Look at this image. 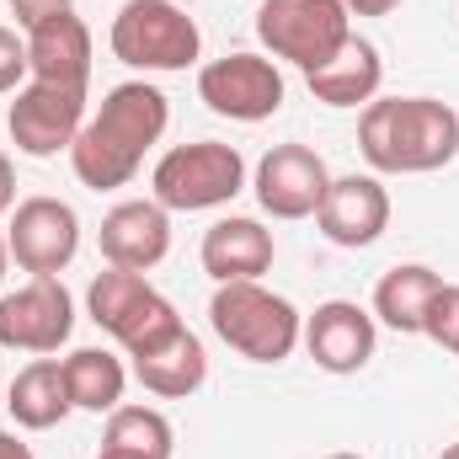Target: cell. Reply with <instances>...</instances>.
Returning <instances> with one entry per match:
<instances>
[{
	"label": "cell",
	"mask_w": 459,
	"mask_h": 459,
	"mask_svg": "<svg viewBox=\"0 0 459 459\" xmlns=\"http://www.w3.org/2000/svg\"><path fill=\"white\" fill-rule=\"evenodd\" d=\"M166 123H171V102L160 86H150V81L113 86L70 144V166H75L81 187H91V193L128 187L139 177L144 155L160 144Z\"/></svg>",
	"instance_id": "6da1fadb"
},
{
	"label": "cell",
	"mask_w": 459,
	"mask_h": 459,
	"mask_svg": "<svg viewBox=\"0 0 459 459\" xmlns=\"http://www.w3.org/2000/svg\"><path fill=\"white\" fill-rule=\"evenodd\" d=\"M358 150L385 177L444 171L459 155V113L433 97H374L358 117Z\"/></svg>",
	"instance_id": "7a4b0ae2"
},
{
	"label": "cell",
	"mask_w": 459,
	"mask_h": 459,
	"mask_svg": "<svg viewBox=\"0 0 459 459\" xmlns=\"http://www.w3.org/2000/svg\"><path fill=\"white\" fill-rule=\"evenodd\" d=\"M209 326L230 352H240L251 363H283L305 337V316L283 294H273L262 278L220 283L209 299Z\"/></svg>",
	"instance_id": "3957f363"
},
{
	"label": "cell",
	"mask_w": 459,
	"mask_h": 459,
	"mask_svg": "<svg viewBox=\"0 0 459 459\" xmlns=\"http://www.w3.org/2000/svg\"><path fill=\"white\" fill-rule=\"evenodd\" d=\"M86 310H91V321H97L128 358H139V352H150V347L171 342V337L182 332L177 305H171L144 273H128V267H108V273L91 278Z\"/></svg>",
	"instance_id": "277c9868"
},
{
	"label": "cell",
	"mask_w": 459,
	"mask_h": 459,
	"mask_svg": "<svg viewBox=\"0 0 459 459\" xmlns=\"http://www.w3.org/2000/svg\"><path fill=\"white\" fill-rule=\"evenodd\" d=\"M108 43L128 70H144V75L187 70L204 54V32L177 0H123Z\"/></svg>",
	"instance_id": "5b68a950"
},
{
	"label": "cell",
	"mask_w": 459,
	"mask_h": 459,
	"mask_svg": "<svg viewBox=\"0 0 459 459\" xmlns=\"http://www.w3.org/2000/svg\"><path fill=\"white\" fill-rule=\"evenodd\" d=\"M155 204L166 214H204V209H225L230 198L246 187V160L235 144L220 139H198V144H177L155 160L150 171Z\"/></svg>",
	"instance_id": "8992f818"
},
{
	"label": "cell",
	"mask_w": 459,
	"mask_h": 459,
	"mask_svg": "<svg viewBox=\"0 0 459 459\" xmlns=\"http://www.w3.org/2000/svg\"><path fill=\"white\" fill-rule=\"evenodd\" d=\"M256 38L273 59L310 75L326 59H337V48L352 38V16L342 0H262Z\"/></svg>",
	"instance_id": "52a82bcc"
},
{
	"label": "cell",
	"mask_w": 459,
	"mask_h": 459,
	"mask_svg": "<svg viewBox=\"0 0 459 459\" xmlns=\"http://www.w3.org/2000/svg\"><path fill=\"white\" fill-rule=\"evenodd\" d=\"M198 97H204L209 113L230 117V123H267L283 108L289 86H283L278 59H267V54H225V59H209L198 70Z\"/></svg>",
	"instance_id": "ba28073f"
},
{
	"label": "cell",
	"mask_w": 459,
	"mask_h": 459,
	"mask_svg": "<svg viewBox=\"0 0 459 459\" xmlns=\"http://www.w3.org/2000/svg\"><path fill=\"white\" fill-rule=\"evenodd\" d=\"M86 128V86H48V81H27L5 113V134L22 155L32 160H54L59 150L75 144V134Z\"/></svg>",
	"instance_id": "9c48e42d"
},
{
	"label": "cell",
	"mask_w": 459,
	"mask_h": 459,
	"mask_svg": "<svg viewBox=\"0 0 459 459\" xmlns=\"http://www.w3.org/2000/svg\"><path fill=\"white\" fill-rule=\"evenodd\" d=\"M75 332V299L59 278H32L11 294H0V347L11 352H59Z\"/></svg>",
	"instance_id": "30bf717a"
},
{
	"label": "cell",
	"mask_w": 459,
	"mask_h": 459,
	"mask_svg": "<svg viewBox=\"0 0 459 459\" xmlns=\"http://www.w3.org/2000/svg\"><path fill=\"white\" fill-rule=\"evenodd\" d=\"M11 262L32 278H59L81 251V214L65 198H22L5 230Z\"/></svg>",
	"instance_id": "8fae6325"
},
{
	"label": "cell",
	"mask_w": 459,
	"mask_h": 459,
	"mask_svg": "<svg viewBox=\"0 0 459 459\" xmlns=\"http://www.w3.org/2000/svg\"><path fill=\"white\" fill-rule=\"evenodd\" d=\"M251 187H256L262 214H273V220H316L321 204H326L332 171H326V160L310 144H273L256 160V182Z\"/></svg>",
	"instance_id": "7c38bea8"
},
{
	"label": "cell",
	"mask_w": 459,
	"mask_h": 459,
	"mask_svg": "<svg viewBox=\"0 0 459 459\" xmlns=\"http://www.w3.org/2000/svg\"><path fill=\"white\" fill-rule=\"evenodd\" d=\"M97 246L108 256V267H128V273H150L166 262L171 251V214L155 198H128L108 209V220L97 230Z\"/></svg>",
	"instance_id": "4fadbf2b"
},
{
	"label": "cell",
	"mask_w": 459,
	"mask_h": 459,
	"mask_svg": "<svg viewBox=\"0 0 459 459\" xmlns=\"http://www.w3.org/2000/svg\"><path fill=\"white\" fill-rule=\"evenodd\" d=\"M316 225H321V235L332 246H347V251L374 246L390 230V193H385V182L379 177H358V171L352 177H332Z\"/></svg>",
	"instance_id": "5bb4252c"
},
{
	"label": "cell",
	"mask_w": 459,
	"mask_h": 459,
	"mask_svg": "<svg viewBox=\"0 0 459 459\" xmlns=\"http://www.w3.org/2000/svg\"><path fill=\"white\" fill-rule=\"evenodd\" d=\"M299 342L310 347L316 368H326V374H358L374 358L379 332H374V316L363 305L326 299V305H316V316H305V337Z\"/></svg>",
	"instance_id": "9a60e30c"
},
{
	"label": "cell",
	"mask_w": 459,
	"mask_h": 459,
	"mask_svg": "<svg viewBox=\"0 0 459 459\" xmlns=\"http://www.w3.org/2000/svg\"><path fill=\"white\" fill-rule=\"evenodd\" d=\"M22 38H27L32 81H48V86H86L91 81V27L75 11H59V16L27 27Z\"/></svg>",
	"instance_id": "2e32d148"
},
{
	"label": "cell",
	"mask_w": 459,
	"mask_h": 459,
	"mask_svg": "<svg viewBox=\"0 0 459 459\" xmlns=\"http://www.w3.org/2000/svg\"><path fill=\"white\" fill-rule=\"evenodd\" d=\"M273 230H262V220H246V214H230L220 225L204 230V246H198V262L214 283H251L273 267Z\"/></svg>",
	"instance_id": "e0dca14e"
},
{
	"label": "cell",
	"mask_w": 459,
	"mask_h": 459,
	"mask_svg": "<svg viewBox=\"0 0 459 459\" xmlns=\"http://www.w3.org/2000/svg\"><path fill=\"white\" fill-rule=\"evenodd\" d=\"M305 81H310V97L326 102V108H368L379 97V86H385V59H379V48L368 38L352 32L337 48V59H326Z\"/></svg>",
	"instance_id": "ac0fdd59"
},
{
	"label": "cell",
	"mask_w": 459,
	"mask_h": 459,
	"mask_svg": "<svg viewBox=\"0 0 459 459\" xmlns=\"http://www.w3.org/2000/svg\"><path fill=\"white\" fill-rule=\"evenodd\" d=\"M134 379H139L150 395H160V401H187V395H198L204 379H209V352H204V342L182 326L171 342H160V347H150V352L134 358Z\"/></svg>",
	"instance_id": "d6986e66"
},
{
	"label": "cell",
	"mask_w": 459,
	"mask_h": 459,
	"mask_svg": "<svg viewBox=\"0 0 459 459\" xmlns=\"http://www.w3.org/2000/svg\"><path fill=\"white\" fill-rule=\"evenodd\" d=\"M5 406H11V417H16V428H27V433L59 428V422L75 411L70 385H65V363H59V358H32V363L11 379Z\"/></svg>",
	"instance_id": "ffe728a7"
},
{
	"label": "cell",
	"mask_w": 459,
	"mask_h": 459,
	"mask_svg": "<svg viewBox=\"0 0 459 459\" xmlns=\"http://www.w3.org/2000/svg\"><path fill=\"white\" fill-rule=\"evenodd\" d=\"M438 289H444V278L433 267L401 262L374 283V321H385L401 337H422V321H428V305H433Z\"/></svg>",
	"instance_id": "44dd1931"
},
{
	"label": "cell",
	"mask_w": 459,
	"mask_h": 459,
	"mask_svg": "<svg viewBox=\"0 0 459 459\" xmlns=\"http://www.w3.org/2000/svg\"><path fill=\"white\" fill-rule=\"evenodd\" d=\"M65 385H70V401H75V411H117L123 406V385H128V374H123V363H117L108 347H75L70 358H65Z\"/></svg>",
	"instance_id": "7402d4cb"
},
{
	"label": "cell",
	"mask_w": 459,
	"mask_h": 459,
	"mask_svg": "<svg viewBox=\"0 0 459 459\" xmlns=\"http://www.w3.org/2000/svg\"><path fill=\"white\" fill-rule=\"evenodd\" d=\"M102 449L128 459H171L177 455V433H171L166 411H155V406H117V411H108Z\"/></svg>",
	"instance_id": "603a6c76"
},
{
	"label": "cell",
	"mask_w": 459,
	"mask_h": 459,
	"mask_svg": "<svg viewBox=\"0 0 459 459\" xmlns=\"http://www.w3.org/2000/svg\"><path fill=\"white\" fill-rule=\"evenodd\" d=\"M422 337H433L444 352L459 358V283H444V289L433 294L428 321H422Z\"/></svg>",
	"instance_id": "cb8c5ba5"
},
{
	"label": "cell",
	"mask_w": 459,
	"mask_h": 459,
	"mask_svg": "<svg viewBox=\"0 0 459 459\" xmlns=\"http://www.w3.org/2000/svg\"><path fill=\"white\" fill-rule=\"evenodd\" d=\"M32 81V70H27V38L22 32H11V27H0V97L11 91H22Z\"/></svg>",
	"instance_id": "d4e9b609"
},
{
	"label": "cell",
	"mask_w": 459,
	"mask_h": 459,
	"mask_svg": "<svg viewBox=\"0 0 459 459\" xmlns=\"http://www.w3.org/2000/svg\"><path fill=\"white\" fill-rule=\"evenodd\" d=\"M59 11H70V0H11V16H16L22 32L38 27V22H48V16H59Z\"/></svg>",
	"instance_id": "484cf974"
},
{
	"label": "cell",
	"mask_w": 459,
	"mask_h": 459,
	"mask_svg": "<svg viewBox=\"0 0 459 459\" xmlns=\"http://www.w3.org/2000/svg\"><path fill=\"white\" fill-rule=\"evenodd\" d=\"M16 209V166H11V155L0 150V214H11Z\"/></svg>",
	"instance_id": "4316f807"
},
{
	"label": "cell",
	"mask_w": 459,
	"mask_h": 459,
	"mask_svg": "<svg viewBox=\"0 0 459 459\" xmlns=\"http://www.w3.org/2000/svg\"><path fill=\"white\" fill-rule=\"evenodd\" d=\"M347 5V16H390L401 0H342Z\"/></svg>",
	"instance_id": "83f0119b"
},
{
	"label": "cell",
	"mask_w": 459,
	"mask_h": 459,
	"mask_svg": "<svg viewBox=\"0 0 459 459\" xmlns=\"http://www.w3.org/2000/svg\"><path fill=\"white\" fill-rule=\"evenodd\" d=\"M0 459H32V449H27L16 433H5V428H0Z\"/></svg>",
	"instance_id": "f1b7e54d"
},
{
	"label": "cell",
	"mask_w": 459,
	"mask_h": 459,
	"mask_svg": "<svg viewBox=\"0 0 459 459\" xmlns=\"http://www.w3.org/2000/svg\"><path fill=\"white\" fill-rule=\"evenodd\" d=\"M5 267H11V246H5V235H0V278H5Z\"/></svg>",
	"instance_id": "f546056e"
},
{
	"label": "cell",
	"mask_w": 459,
	"mask_h": 459,
	"mask_svg": "<svg viewBox=\"0 0 459 459\" xmlns=\"http://www.w3.org/2000/svg\"><path fill=\"white\" fill-rule=\"evenodd\" d=\"M438 459H459V438H455V444H449V449H444Z\"/></svg>",
	"instance_id": "4dcf8cb0"
},
{
	"label": "cell",
	"mask_w": 459,
	"mask_h": 459,
	"mask_svg": "<svg viewBox=\"0 0 459 459\" xmlns=\"http://www.w3.org/2000/svg\"><path fill=\"white\" fill-rule=\"evenodd\" d=\"M326 459H363V455H347V449H342V455H326Z\"/></svg>",
	"instance_id": "1f68e13d"
},
{
	"label": "cell",
	"mask_w": 459,
	"mask_h": 459,
	"mask_svg": "<svg viewBox=\"0 0 459 459\" xmlns=\"http://www.w3.org/2000/svg\"><path fill=\"white\" fill-rule=\"evenodd\" d=\"M97 459H128V455H108V449H102V455H97Z\"/></svg>",
	"instance_id": "d6a6232c"
}]
</instances>
